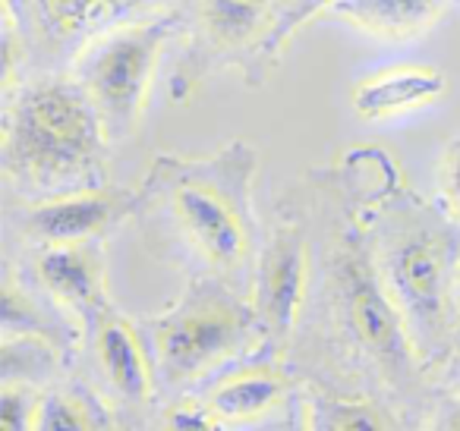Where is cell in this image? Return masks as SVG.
<instances>
[{"label": "cell", "instance_id": "obj_1", "mask_svg": "<svg viewBox=\"0 0 460 431\" xmlns=\"http://www.w3.org/2000/svg\"><path fill=\"white\" fill-rule=\"evenodd\" d=\"M104 120L85 89L39 85L7 120V167L39 189L92 180L104 148Z\"/></svg>", "mask_w": 460, "mask_h": 431}, {"label": "cell", "instance_id": "obj_2", "mask_svg": "<svg viewBox=\"0 0 460 431\" xmlns=\"http://www.w3.org/2000/svg\"><path fill=\"white\" fill-rule=\"evenodd\" d=\"M167 32H171L167 20L123 29L104 39L85 60L83 83L102 114L104 129L127 133L136 127Z\"/></svg>", "mask_w": 460, "mask_h": 431}, {"label": "cell", "instance_id": "obj_3", "mask_svg": "<svg viewBox=\"0 0 460 431\" xmlns=\"http://www.w3.org/2000/svg\"><path fill=\"white\" fill-rule=\"evenodd\" d=\"M243 337V315L224 299L202 296L167 315L155 330L158 362L171 381L208 372Z\"/></svg>", "mask_w": 460, "mask_h": 431}, {"label": "cell", "instance_id": "obj_4", "mask_svg": "<svg viewBox=\"0 0 460 431\" xmlns=\"http://www.w3.org/2000/svg\"><path fill=\"white\" fill-rule=\"evenodd\" d=\"M447 255L435 236H410L391 255V284L410 324L435 334L445 318Z\"/></svg>", "mask_w": 460, "mask_h": 431}, {"label": "cell", "instance_id": "obj_5", "mask_svg": "<svg viewBox=\"0 0 460 431\" xmlns=\"http://www.w3.org/2000/svg\"><path fill=\"white\" fill-rule=\"evenodd\" d=\"M173 215L190 240L215 265L234 268L246 255V230L234 205L208 183H180L173 189Z\"/></svg>", "mask_w": 460, "mask_h": 431}, {"label": "cell", "instance_id": "obj_6", "mask_svg": "<svg viewBox=\"0 0 460 431\" xmlns=\"http://www.w3.org/2000/svg\"><path fill=\"white\" fill-rule=\"evenodd\" d=\"M341 284H344V309L357 340L385 359H401L403 321L391 305V299L382 293V286L376 284L369 265L347 259L341 268Z\"/></svg>", "mask_w": 460, "mask_h": 431}, {"label": "cell", "instance_id": "obj_7", "mask_svg": "<svg viewBox=\"0 0 460 431\" xmlns=\"http://www.w3.org/2000/svg\"><path fill=\"white\" fill-rule=\"evenodd\" d=\"M303 284H306V249L294 233H284L265 255L262 284H259V312L271 334H290L303 303Z\"/></svg>", "mask_w": 460, "mask_h": 431}, {"label": "cell", "instance_id": "obj_8", "mask_svg": "<svg viewBox=\"0 0 460 431\" xmlns=\"http://www.w3.org/2000/svg\"><path fill=\"white\" fill-rule=\"evenodd\" d=\"M445 89V76L432 66H397V70L363 79L353 92V108L363 120H378V117L438 101Z\"/></svg>", "mask_w": 460, "mask_h": 431}, {"label": "cell", "instance_id": "obj_9", "mask_svg": "<svg viewBox=\"0 0 460 431\" xmlns=\"http://www.w3.org/2000/svg\"><path fill=\"white\" fill-rule=\"evenodd\" d=\"M445 0H334L328 13L378 39H416L438 20Z\"/></svg>", "mask_w": 460, "mask_h": 431}, {"label": "cell", "instance_id": "obj_10", "mask_svg": "<svg viewBox=\"0 0 460 431\" xmlns=\"http://www.w3.org/2000/svg\"><path fill=\"white\" fill-rule=\"evenodd\" d=\"M114 211L117 202L104 192H70L32 208L29 227L48 242H83L108 227Z\"/></svg>", "mask_w": 460, "mask_h": 431}, {"label": "cell", "instance_id": "obj_11", "mask_svg": "<svg viewBox=\"0 0 460 431\" xmlns=\"http://www.w3.org/2000/svg\"><path fill=\"white\" fill-rule=\"evenodd\" d=\"M39 277L60 303L73 309L95 312L102 299V274L92 252L79 249L76 242H54L39 259Z\"/></svg>", "mask_w": 460, "mask_h": 431}, {"label": "cell", "instance_id": "obj_12", "mask_svg": "<svg viewBox=\"0 0 460 431\" xmlns=\"http://www.w3.org/2000/svg\"><path fill=\"white\" fill-rule=\"evenodd\" d=\"M98 356L111 384L127 400H146L152 391V368L136 330L127 321H104L98 328Z\"/></svg>", "mask_w": 460, "mask_h": 431}, {"label": "cell", "instance_id": "obj_13", "mask_svg": "<svg viewBox=\"0 0 460 431\" xmlns=\"http://www.w3.org/2000/svg\"><path fill=\"white\" fill-rule=\"evenodd\" d=\"M26 4H32V13L39 16L45 32L76 39L123 20L146 0H26Z\"/></svg>", "mask_w": 460, "mask_h": 431}, {"label": "cell", "instance_id": "obj_14", "mask_svg": "<svg viewBox=\"0 0 460 431\" xmlns=\"http://www.w3.org/2000/svg\"><path fill=\"white\" fill-rule=\"evenodd\" d=\"M281 393H284L281 374L269 372V368H252V372H240L234 378L221 381L211 391L208 409L217 418H227V422H246V418H256L262 412H269L281 400Z\"/></svg>", "mask_w": 460, "mask_h": 431}, {"label": "cell", "instance_id": "obj_15", "mask_svg": "<svg viewBox=\"0 0 460 431\" xmlns=\"http://www.w3.org/2000/svg\"><path fill=\"white\" fill-rule=\"evenodd\" d=\"M269 7L271 0H202L205 26L221 45L243 41L259 26Z\"/></svg>", "mask_w": 460, "mask_h": 431}, {"label": "cell", "instance_id": "obj_16", "mask_svg": "<svg viewBox=\"0 0 460 431\" xmlns=\"http://www.w3.org/2000/svg\"><path fill=\"white\" fill-rule=\"evenodd\" d=\"M89 412L83 409V403L64 393H48L39 400V409H35V431H79V428H92Z\"/></svg>", "mask_w": 460, "mask_h": 431}, {"label": "cell", "instance_id": "obj_17", "mask_svg": "<svg viewBox=\"0 0 460 431\" xmlns=\"http://www.w3.org/2000/svg\"><path fill=\"white\" fill-rule=\"evenodd\" d=\"M35 409H39V400H32V393L26 387L13 384L7 378L4 391H0V428L4 431H22L32 428Z\"/></svg>", "mask_w": 460, "mask_h": 431}, {"label": "cell", "instance_id": "obj_18", "mask_svg": "<svg viewBox=\"0 0 460 431\" xmlns=\"http://www.w3.org/2000/svg\"><path fill=\"white\" fill-rule=\"evenodd\" d=\"M0 315H4V330H7V337L13 334H39L41 330V321L39 315L32 312V305H29V299L22 296L20 290H16L13 284L4 286V303H0Z\"/></svg>", "mask_w": 460, "mask_h": 431}, {"label": "cell", "instance_id": "obj_19", "mask_svg": "<svg viewBox=\"0 0 460 431\" xmlns=\"http://www.w3.org/2000/svg\"><path fill=\"white\" fill-rule=\"evenodd\" d=\"M332 409L338 412V418H328L332 428H385V425H391L372 406H332Z\"/></svg>", "mask_w": 460, "mask_h": 431}, {"label": "cell", "instance_id": "obj_20", "mask_svg": "<svg viewBox=\"0 0 460 431\" xmlns=\"http://www.w3.org/2000/svg\"><path fill=\"white\" fill-rule=\"evenodd\" d=\"M445 189H447L451 205L460 211V142L451 145V152H447V158H445Z\"/></svg>", "mask_w": 460, "mask_h": 431}, {"label": "cell", "instance_id": "obj_21", "mask_svg": "<svg viewBox=\"0 0 460 431\" xmlns=\"http://www.w3.org/2000/svg\"><path fill=\"white\" fill-rule=\"evenodd\" d=\"M167 425L171 428H211V425H217V416L211 409H196L192 416L186 409H177L167 418Z\"/></svg>", "mask_w": 460, "mask_h": 431}, {"label": "cell", "instance_id": "obj_22", "mask_svg": "<svg viewBox=\"0 0 460 431\" xmlns=\"http://www.w3.org/2000/svg\"><path fill=\"white\" fill-rule=\"evenodd\" d=\"M447 425H451V428H460V409L454 412V416H451V422H447Z\"/></svg>", "mask_w": 460, "mask_h": 431}]
</instances>
